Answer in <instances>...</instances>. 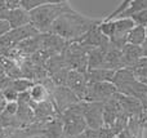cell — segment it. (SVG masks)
Masks as SVG:
<instances>
[{
	"label": "cell",
	"mask_w": 147,
	"mask_h": 138,
	"mask_svg": "<svg viewBox=\"0 0 147 138\" xmlns=\"http://www.w3.org/2000/svg\"><path fill=\"white\" fill-rule=\"evenodd\" d=\"M102 20H94L78 13L76 10L70 9L61 14L53 22L49 32L58 35L69 43H74L81 36H84L93 27L98 26Z\"/></svg>",
	"instance_id": "6da1fadb"
},
{
	"label": "cell",
	"mask_w": 147,
	"mask_h": 138,
	"mask_svg": "<svg viewBox=\"0 0 147 138\" xmlns=\"http://www.w3.org/2000/svg\"><path fill=\"white\" fill-rule=\"evenodd\" d=\"M70 9H72V7L69 1H49L31 10L30 22L40 34H48L54 21Z\"/></svg>",
	"instance_id": "7a4b0ae2"
},
{
	"label": "cell",
	"mask_w": 147,
	"mask_h": 138,
	"mask_svg": "<svg viewBox=\"0 0 147 138\" xmlns=\"http://www.w3.org/2000/svg\"><path fill=\"white\" fill-rule=\"evenodd\" d=\"M59 119H61L62 123L65 138H72L76 136H80L88 128L85 120H84L83 112H81V102L67 108L63 114L59 115Z\"/></svg>",
	"instance_id": "3957f363"
},
{
	"label": "cell",
	"mask_w": 147,
	"mask_h": 138,
	"mask_svg": "<svg viewBox=\"0 0 147 138\" xmlns=\"http://www.w3.org/2000/svg\"><path fill=\"white\" fill-rule=\"evenodd\" d=\"M88 50L89 49L80 43H70L63 53L69 69L85 74L88 70Z\"/></svg>",
	"instance_id": "277c9868"
},
{
	"label": "cell",
	"mask_w": 147,
	"mask_h": 138,
	"mask_svg": "<svg viewBox=\"0 0 147 138\" xmlns=\"http://www.w3.org/2000/svg\"><path fill=\"white\" fill-rule=\"evenodd\" d=\"M116 88L112 83H88L83 102H107L116 94Z\"/></svg>",
	"instance_id": "5b68a950"
},
{
	"label": "cell",
	"mask_w": 147,
	"mask_h": 138,
	"mask_svg": "<svg viewBox=\"0 0 147 138\" xmlns=\"http://www.w3.org/2000/svg\"><path fill=\"white\" fill-rule=\"evenodd\" d=\"M103 106L102 102H81V112L89 129L103 127Z\"/></svg>",
	"instance_id": "8992f818"
},
{
	"label": "cell",
	"mask_w": 147,
	"mask_h": 138,
	"mask_svg": "<svg viewBox=\"0 0 147 138\" xmlns=\"http://www.w3.org/2000/svg\"><path fill=\"white\" fill-rule=\"evenodd\" d=\"M51 100L54 108H56V112L58 114V116L61 114H63L71 106L81 102L67 87H56V89L51 94Z\"/></svg>",
	"instance_id": "52a82bcc"
},
{
	"label": "cell",
	"mask_w": 147,
	"mask_h": 138,
	"mask_svg": "<svg viewBox=\"0 0 147 138\" xmlns=\"http://www.w3.org/2000/svg\"><path fill=\"white\" fill-rule=\"evenodd\" d=\"M70 90L79 98V101L83 102L84 97H85V92L88 88V80L84 72L75 71V70H70L66 77V85Z\"/></svg>",
	"instance_id": "ba28073f"
},
{
	"label": "cell",
	"mask_w": 147,
	"mask_h": 138,
	"mask_svg": "<svg viewBox=\"0 0 147 138\" xmlns=\"http://www.w3.org/2000/svg\"><path fill=\"white\" fill-rule=\"evenodd\" d=\"M39 34L40 32L30 23V25L23 26V27L10 30L9 32H8V38H9L10 43L13 44V46H16L17 44L22 43V41L27 40V39H30V38H34V36L39 35Z\"/></svg>",
	"instance_id": "9c48e42d"
},
{
	"label": "cell",
	"mask_w": 147,
	"mask_h": 138,
	"mask_svg": "<svg viewBox=\"0 0 147 138\" xmlns=\"http://www.w3.org/2000/svg\"><path fill=\"white\" fill-rule=\"evenodd\" d=\"M5 20L8 21L10 28H20L23 26L30 25V13L23 10L22 8H16V9H10L8 10V14Z\"/></svg>",
	"instance_id": "30bf717a"
},
{
	"label": "cell",
	"mask_w": 147,
	"mask_h": 138,
	"mask_svg": "<svg viewBox=\"0 0 147 138\" xmlns=\"http://www.w3.org/2000/svg\"><path fill=\"white\" fill-rule=\"evenodd\" d=\"M141 58H142V50H141V46L127 44V45L121 49L123 69H130V67L134 66Z\"/></svg>",
	"instance_id": "8fae6325"
},
{
	"label": "cell",
	"mask_w": 147,
	"mask_h": 138,
	"mask_svg": "<svg viewBox=\"0 0 147 138\" xmlns=\"http://www.w3.org/2000/svg\"><path fill=\"white\" fill-rule=\"evenodd\" d=\"M110 48V46H109ZM109 48H93L88 50V70L103 69L105 57Z\"/></svg>",
	"instance_id": "7c38bea8"
},
{
	"label": "cell",
	"mask_w": 147,
	"mask_h": 138,
	"mask_svg": "<svg viewBox=\"0 0 147 138\" xmlns=\"http://www.w3.org/2000/svg\"><path fill=\"white\" fill-rule=\"evenodd\" d=\"M115 71L106 69H96V70H86L85 76L88 83H111Z\"/></svg>",
	"instance_id": "4fadbf2b"
},
{
	"label": "cell",
	"mask_w": 147,
	"mask_h": 138,
	"mask_svg": "<svg viewBox=\"0 0 147 138\" xmlns=\"http://www.w3.org/2000/svg\"><path fill=\"white\" fill-rule=\"evenodd\" d=\"M35 138H65L61 119L58 118V120L53 119V121H51V123L47 125L45 131H44L40 136H38Z\"/></svg>",
	"instance_id": "5bb4252c"
},
{
	"label": "cell",
	"mask_w": 147,
	"mask_h": 138,
	"mask_svg": "<svg viewBox=\"0 0 147 138\" xmlns=\"http://www.w3.org/2000/svg\"><path fill=\"white\" fill-rule=\"evenodd\" d=\"M28 96H30L32 103H41L45 102L51 98V94L47 90V88L44 87L43 84H39V83H35V84L31 87V89L28 90Z\"/></svg>",
	"instance_id": "9a60e30c"
},
{
	"label": "cell",
	"mask_w": 147,
	"mask_h": 138,
	"mask_svg": "<svg viewBox=\"0 0 147 138\" xmlns=\"http://www.w3.org/2000/svg\"><path fill=\"white\" fill-rule=\"evenodd\" d=\"M146 39V31L143 26H138L136 25L132 30L129 31L127 36V44H130V45H137L141 46L142 43Z\"/></svg>",
	"instance_id": "2e32d148"
},
{
	"label": "cell",
	"mask_w": 147,
	"mask_h": 138,
	"mask_svg": "<svg viewBox=\"0 0 147 138\" xmlns=\"http://www.w3.org/2000/svg\"><path fill=\"white\" fill-rule=\"evenodd\" d=\"M129 70H132V72L134 74L136 79L138 81H141L142 84L147 85V58L142 57L134 66H132Z\"/></svg>",
	"instance_id": "e0dca14e"
},
{
	"label": "cell",
	"mask_w": 147,
	"mask_h": 138,
	"mask_svg": "<svg viewBox=\"0 0 147 138\" xmlns=\"http://www.w3.org/2000/svg\"><path fill=\"white\" fill-rule=\"evenodd\" d=\"M35 84L32 80H28V79H25V77H20V79H14V80H10V84L9 87L13 88L18 94L21 93H25V92H28L31 89V87Z\"/></svg>",
	"instance_id": "ac0fdd59"
},
{
	"label": "cell",
	"mask_w": 147,
	"mask_h": 138,
	"mask_svg": "<svg viewBox=\"0 0 147 138\" xmlns=\"http://www.w3.org/2000/svg\"><path fill=\"white\" fill-rule=\"evenodd\" d=\"M47 3H49L48 0H20V8L30 13L31 10L36 9L38 7L47 4Z\"/></svg>",
	"instance_id": "d6986e66"
},
{
	"label": "cell",
	"mask_w": 147,
	"mask_h": 138,
	"mask_svg": "<svg viewBox=\"0 0 147 138\" xmlns=\"http://www.w3.org/2000/svg\"><path fill=\"white\" fill-rule=\"evenodd\" d=\"M130 18L133 20V22H134L136 25L145 27V26H147V9H143V10H141V12L136 13V14H133Z\"/></svg>",
	"instance_id": "ffe728a7"
},
{
	"label": "cell",
	"mask_w": 147,
	"mask_h": 138,
	"mask_svg": "<svg viewBox=\"0 0 147 138\" xmlns=\"http://www.w3.org/2000/svg\"><path fill=\"white\" fill-rule=\"evenodd\" d=\"M83 138H101V129H89L86 128L84 133H81Z\"/></svg>",
	"instance_id": "44dd1931"
},
{
	"label": "cell",
	"mask_w": 147,
	"mask_h": 138,
	"mask_svg": "<svg viewBox=\"0 0 147 138\" xmlns=\"http://www.w3.org/2000/svg\"><path fill=\"white\" fill-rule=\"evenodd\" d=\"M10 30H12V28H10L8 21L7 20H0V38L4 36V35H7Z\"/></svg>",
	"instance_id": "7402d4cb"
},
{
	"label": "cell",
	"mask_w": 147,
	"mask_h": 138,
	"mask_svg": "<svg viewBox=\"0 0 147 138\" xmlns=\"http://www.w3.org/2000/svg\"><path fill=\"white\" fill-rule=\"evenodd\" d=\"M8 14L7 0H0V20H5Z\"/></svg>",
	"instance_id": "603a6c76"
},
{
	"label": "cell",
	"mask_w": 147,
	"mask_h": 138,
	"mask_svg": "<svg viewBox=\"0 0 147 138\" xmlns=\"http://www.w3.org/2000/svg\"><path fill=\"white\" fill-rule=\"evenodd\" d=\"M141 106H142V114L147 116V96L141 100Z\"/></svg>",
	"instance_id": "cb8c5ba5"
},
{
	"label": "cell",
	"mask_w": 147,
	"mask_h": 138,
	"mask_svg": "<svg viewBox=\"0 0 147 138\" xmlns=\"http://www.w3.org/2000/svg\"><path fill=\"white\" fill-rule=\"evenodd\" d=\"M5 106H7V101H5V98L3 97V94L0 93V115L3 114V111H4Z\"/></svg>",
	"instance_id": "d4e9b609"
},
{
	"label": "cell",
	"mask_w": 147,
	"mask_h": 138,
	"mask_svg": "<svg viewBox=\"0 0 147 138\" xmlns=\"http://www.w3.org/2000/svg\"><path fill=\"white\" fill-rule=\"evenodd\" d=\"M141 50H142V57H146L147 58V38L142 43V45H141Z\"/></svg>",
	"instance_id": "484cf974"
},
{
	"label": "cell",
	"mask_w": 147,
	"mask_h": 138,
	"mask_svg": "<svg viewBox=\"0 0 147 138\" xmlns=\"http://www.w3.org/2000/svg\"><path fill=\"white\" fill-rule=\"evenodd\" d=\"M145 31H146V38H147V26H145Z\"/></svg>",
	"instance_id": "4316f807"
},
{
	"label": "cell",
	"mask_w": 147,
	"mask_h": 138,
	"mask_svg": "<svg viewBox=\"0 0 147 138\" xmlns=\"http://www.w3.org/2000/svg\"><path fill=\"white\" fill-rule=\"evenodd\" d=\"M72 138H83V137H81V134H80V136H76V137H72Z\"/></svg>",
	"instance_id": "83f0119b"
}]
</instances>
